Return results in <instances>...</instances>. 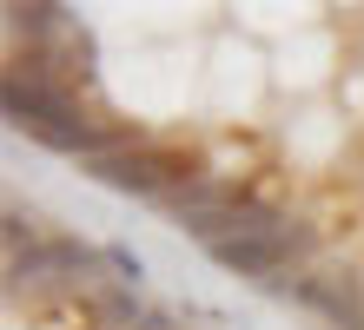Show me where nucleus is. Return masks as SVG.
Segmentation results:
<instances>
[{
  "instance_id": "obj_1",
  "label": "nucleus",
  "mask_w": 364,
  "mask_h": 330,
  "mask_svg": "<svg viewBox=\"0 0 364 330\" xmlns=\"http://www.w3.org/2000/svg\"><path fill=\"white\" fill-rule=\"evenodd\" d=\"M87 179L113 185V192H133V198H173L179 185L205 179L199 152H179V145H133V152H113V159H93Z\"/></svg>"
},
{
  "instance_id": "obj_2",
  "label": "nucleus",
  "mask_w": 364,
  "mask_h": 330,
  "mask_svg": "<svg viewBox=\"0 0 364 330\" xmlns=\"http://www.w3.org/2000/svg\"><path fill=\"white\" fill-rule=\"evenodd\" d=\"M291 304L318 311L331 330H364V277L351 271H291Z\"/></svg>"
},
{
  "instance_id": "obj_3",
  "label": "nucleus",
  "mask_w": 364,
  "mask_h": 330,
  "mask_svg": "<svg viewBox=\"0 0 364 330\" xmlns=\"http://www.w3.org/2000/svg\"><path fill=\"white\" fill-rule=\"evenodd\" d=\"M212 264H225V271L252 277L259 291H265L272 277H285V271H291L285 251H278V238H232V245H212Z\"/></svg>"
},
{
  "instance_id": "obj_4",
  "label": "nucleus",
  "mask_w": 364,
  "mask_h": 330,
  "mask_svg": "<svg viewBox=\"0 0 364 330\" xmlns=\"http://www.w3.org/2000/svg\"><path fill=\"white\" fill-rule=\"evenodd\" d=\"M7 20H14V33L27 47H53V40H67L80 27L73 7H53V0H20V7H7Z\"/></svg>"
},
{
  "instance_id": "obj_5",
  "label": "nucleus",
  "mask_w": 364,
  "mask_h": 330,
  "mask_svg": "<svg viewBox=\"0 0 364 330\" xmlns=\"http://www.w3.org/2000/svg\"><path fill=\"white\" fill-rule=\"evenodd\" d=\"M93 324L100 330H139L146 324L139 291H126V284H100V291H93Z\"/></svg>"
},
{
  "instance_id": "obj_6",
  "label": "nucleus",
  "mask_w": 364,
  "mask_h": 330,
  "mask_svg": "<svg viewBox=\"0 0 364 330\" xmlns=\"http://www.w3.org/2000/svg\"><path fill=\"white\" fill-rule=\"evenodd\" d=\"M60 60H67V79L93 86V60H100V47H93V33H87V27H73L67 40H60Z\"/></svg>"
},
{
  "instance_id": "obj_7",
  "label": "nucleus",
  "mask_w": 364,
  "mask_h": 330,
  "mask_svg": "<svg viewBox=\"0 0 364 330\" xmlns=\"http://www.w3.org/2000/svg\"><path fill=\"white\" fill-rule=\"evenodd\" d=\"M278 251H285L291 271H305V258L318 251V231L305 225V218H285V225H278Z\"/></svg>"
},
{
  "instance_id": "obj_8",
  "label": "nucleus",
  "mask_w": 364,
  "mask_h": 330,
  "mask_svg": "<svg viewBox=\"0 0 364 330\" xmlns=\"http://www.w3.org/2000/svg\"><path fill=\"white\" fill-rule=\"evenodd\" d=\"M106 264H113V277L126 284V291H139V284H146V258L133 245H106Z\"/></svg>"
},
{
  "instance_id": "obj_9",
  "label": "nucleus",
  "mask_w": 364,
  "mask_h": 330,
  "mask_svg": "<svg viewBox=\"0 0 364 330\" xmlns=\"http://www.w3.org/2000/svg\"><path fill=\"white\" fill-rule=\"evenodd\" d=\"M139 330H179V317H173V311H146V324H139Z\"/></svg>"
}]
</instances>
